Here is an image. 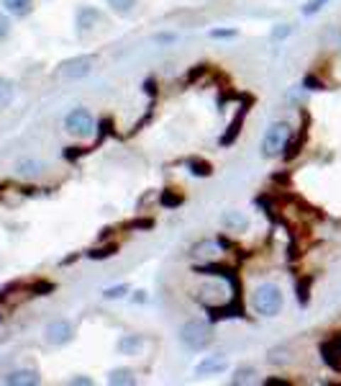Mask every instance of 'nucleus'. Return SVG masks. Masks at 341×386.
<instances>
[{
  "label": "nucleus",
  "instance_id": "obj_20",
  "mask_svg": "<svg viewBox=\"0 0 341 386\" xmlns=\"http://www.w3.org/2000/svg\"><path fill=\"white\" fill-rule=\"evenodd\" d=\"M190 173H193V176H201V178H208L211 176V165L208 163H203V160H193V163H190Z\"/></svg>",
  "mask_w": 341,
  "mask_h": 386
},
{
  "label": "nucleus",
  "instance_id": "obj_14",
  "mask_svg": "<svg viewBox=\"0 0 341 386\" xmlns=\"http://www.w3.org/2000/svg\"><path fill=\"white\" fill-rule=\"evenodd\" d=\"M16 98V85L13 80H8V77H0V109H6L11 106Z\"/></svg>",
  "mask_w": 341,
  "mask_h": 386
},
{
  "label": "nucleus",
  "instance_id": "obj_7",
  "mask_svg": "<svg viewBox=\"0 0 341 386\" xmlns=\"http://www.w3.org/2000/svg\"><path fill=\"white\" fill-rule=\"evenodd\" d=\"M44 335H47V343H52V345H67L69 340H72L74 330L67 319H54Z\"/></svg>",
  "mask_w": 341,
  "mask_h": 386
},
{
  "label": "nucleus",
  "instance_id": "obj_26",
  "mask_svg": "<svg viewBox=\"0 0 341 386\" xmlns=\"http://www.w3.org/2000/svg\"><path fill=\"white\" fill-rule=\"evenodd\" d=\"M157 41H177V36H174V34H160V36H157Z\"/></svg>",
  "mask_w": 341,
  "mask_h": 386
},
{
  "label": "nucleus",
  "instance_id": "obj_17",
  "mask_svg": "<svg viewBox=\"0 0 341 386\" xmlns=\"http://www.w3.org/2000/svg\"><path fill=\"white\" fill-rule=\"evenodd\" d=\"M128 294V284H118V286H108L106 291H103V299H108V301H118V299H123Z\"/></svg>",
  "mask_w": 341,
  "mask_h": 386
},
{
  "label": "nucleus",
  "instance_id": "obj_11",
  "mask_svg": "<svg viewBox=\"0 0 341 386\" xmlns=\"http://www.w3.org/2000/svg\"><path fill=\"white\" fill-rule=\"evenodd\" d=\"M3 8H6V14L13 16V18H26V16L34 11V0H3Z\"/></svg>",
  "mask_w": 341,
  "mask_h": 386
},
{
  "label": "nucleus",
  "instance_id": "obj_13",
  "mask_svg": "<svg viewBox=\"0 0 341 386\" xmlns=\"http://www.w3.org/2000/svg\"><path fill=\"white\" fill-rule=\"evenodd\" d=\"M108 384H116V386H131L136 384V376L131 368H113V371L108 373Z\"/></svg>",
  "mask_w": 341,
  "mask_h": 386
},
{
  "label": "nucleus",
  "instance_id": "obj_8",
  "mask_svg": "<svg viewBox=\"0 0 341 386\" xmlns=\"http://www.w3.org/2000/svg\"><path fill=\"white\" fill-rule=\"evenodd\" d=\"M228 368V360L223 355H206L203 360H198L195 373L198 376H216V373H223Z\"/></svg>",
  "mask_w": 341,
  "mask_h": 386
},
{
  "label": "nucleus",
  "instance_id": "obj_24",
  "mask_svg": "<svg viewBox=\"0 0 341 386\" xmlns=\"http://www.w3.org/2000/svg\"><path fill=\"white\" fill-rule=\"evenodd\" d=\"M290 34V26L288 23H282V28H274L272 31V39H282V36H288Z\"/></svg>",
  "mask_w": 341,
  "mask_h": 386
},
{
  "label": "nucleus",
  "instance_id": "obj_3",
  "mask_svg": "<svg viewBox=\"0 0 341 386\" xmlns=\"http://www.w3.org/2000/svg\"><path fill=\"white\" fill-rule=\"evenodd\" d=\"M290 132H293V129H290L288 122L269 124V129L264 132V139H262V155L264 157H280L282 149L288 147Z\"/></svg>",
  "mask_w": 341,
  "mask_h": 386
},
{
  "label": "nucleus",
  "instance_id": "obj_15",
  "mask_svg": "<svg viewBox=\"0 0 341 386\" xmlns=\"http://www.w3.org/2000/svg\"><path fill=\"white\" fill-rule=\"evenodd\" d=\"M255 376H257L255 366H241V368H236L234 384H252V381H257Z\"/></svg>",
  "mask_w": 341,
  "mask_h": 386
},
{
  "label": "nucleus",
  "instance_id": "obj_23",
  "mask_svg": "<svg viewBox=\"0 0 341 386\" xmlns=\"http://www.w3.org/2000/svg\"><path fill=\"white\" fill-rule=\"evenodd\" d=\"M211 36H213V39H228V36H236V31L234 28H213Z\"/></svg>",
  "mask_w": 341,
  "mask_h": 386
},
{
  "label": "nucleus",
  "instance_id": "obj_16",
  "mask_svg": "<svg viewBox=\"0 0 341 386\" xmlns=\"http://www.w3.org/2000/svg\"><path fill=\"white\" fill-rule=\"evenodd\" d=\"M106 3L113 8L118 16H128L131 11H134V6H136V0H106Z\"/></svg>",
  "mask_w": 341,
  "mask_h": 386
},
{
  "label": "nucleus",
  "instance_id": "obj_19",
  "mask_svg": "<svg viewBox=\"0 0 341 386\" xmlns=\"http://www.w3.org/2000/svg\"><path fill=\"white\" fill-rule=\"evenodd\" d=\"M326 3H328V0H308L306 6L301 8V14L303 16H313V14H318V11H321Z\"/></svg>",
  "mask_w": 341,
  "mask_h": 386
},
{
  "label": "nucleus",
  "instance_id": "obj_25",
  "mask_svg": "<svg viewBox=\"0 0 341 386\" xmlns=\"http://www.w3.org/2000/svg\"><path fill=\"white\" fill-rule=\"evenodd\" d=\"M69 384H82V386H90L93 381L85 379V376H74V379H69Z\"/></svg>",
  "mask_w": 341,
  "mask_h": 386
},
{
  "label": "nucleus",
  "instance_id": "obj_6",
  "mask_svg": "<svg viewBox=\"0 0 341 386\" xmlns=\"http://www.w3.org/2000/svg\"><path fill=\"white\" fill-rule=\"evenodd\" d=\"M101 23V11L93 6H80L74 14V31L77 36H87L90 31H95V26Z\"/></svg>",
  "mask_w": 341,
  "mask_h": 386
},
{
  "label": "nucleus",
  "instance_id": "obj_9",
  "mask_svg": "<svg viewBox=\"0 0 341 386\" xmlns=\"http://www.w3.org/2000/svg\"><path fill=\"white\" fill-rule=\"evenodd\" d=\"M221 227L228 232H247L249 230V217L247 214H241V211H223Z\"/></svg>",
  "mask_w": 341,
  "mask_h": 386
},
{
  "label": "nucleus",
  "instance_id": "obj_27",
  "mask_svg": "<svg viewBox=\"0 0 341 386\" xmlns=\"http://www.w3.org/2000/svg\"><path fill=\"white\" fill-rule=\"evenodd\" d=\"M134 301H139V304H144V301H147V296H144V291H136Z\"/></svg>",
  "mask_w": 341,
  "mask_h": 386
},
{
  "label": "nucleus",
  "instance_id": "obj_4",
  "mask_svg": "<svg viewBox=\"0 0 341 386\" xmlns=\"http://www.w3.org/2000/svg\"><path fill=\"white\" fill-rule=\"evenodd\" d=\"M65 129L77 139H90L95 134V119L85 106H77L65 116Z\"/></svg>",
  "mask_w": 341,
  "mask_h": 386
},
{
  "label": "nucleus",
  "instance_id": "obj_12",
  "mask_svg": "<svg viewBox=\"0 0 341 386\" xmlns=\"http://www.w3.org/2000/svg\"><path fill=\"white\" fill-rule=\"evenodd\" d=\"M141 348H144V338L141 335H123L118 340V353H123V355H136Z\"/></svg>",
  "mask_w": 341,
  "mask_h": 386
},
{
  "label": "nucleus",
  "instance_id": "obj_1",
  "mask_svg": "<svg viewBox=\"0 0 341 386\" xmlns=\"http://www.w3.org/2000/svg\"><path fill=\"white\" fill-rule=\"evenodd\" d=\"M282 304H285V296L277 284H259L252 294V306L259 317H277Z\"/></svg>",
  "mask_w": 341,
  "mask_h": 386
},
{
  "label": "nucleus",
  "instance_id": "obj_10",
  "mask_svg": "<svg viewBox=\"0 0 341 386\" xmlns=\"http://www.w3.org/2000/svg\"><path fill=\"white\" fill-rule=\"evenodd\" d=\"M6 384H11V386H36L39 384V373L36 371H28V368H21V371H13V373H8L6 379Z\"/></svg>",
  "mask_w": 341,
  "mask_h": 386
},
{
  "label": "nucleus",
  "instance_id": "obj_21",
  "mask_svg": "<svg viewBox=\"0 0 341 386\" xmlns=\"http://www.w3.org/2000/svg\"><path fill=\"white\" fill-rule=\"evenodd\" d=\"M195 252H198V255H216V252H218V242H201L198 245V247H195Z\"/></svg>",
  "mask_w": 341,
  "mask_h": 386
},
{
  "label": "nucleus",
  "instance_id": "obj_22",
  "mask_svg": "<svg viewBox=\"0 0 341 386\" xmlns=\"http://www.w3.org/2000/svg\"><path fill=\"white\" fill-rule=\"evenodd\" d=\"M11 34V18L6 14H0V41H6Z\"/></svg>",
  "mask_w": 341,
  "mask_h": 386
},
{
  "label": "nucleus",
  "instance_id": "obj_5",
  "mask_svg": "<svg viewBox=\"0 0 341 386\" xmlns=\"http://www.w3.org/2000/svg\"><path fill=\"white\" fill-rule=\"evenodd\" d=\"M95 68V57L93 55H82V57H72V60L62 62L60 70H57V77H62V80H82V77H87V75L93 73Z\"/></svg>",
  "mask_w": 341,
  "mask_h": 386
},
{
  "label": "nucleus",
  "instance_id": "obj_2",
  "mask_svg": "<svg viewBox=\"0 0 341 386\" xmlns=\"http://www.w3.org/2000/svg\"><path fill=\"white\" fill-rule=\"evenodd\" d=\"M180 343L188 348V350L201 353L213 343V330H211V325L203 322V319H188V322L180 327Z\"/></svg>",
  "mask_w": 341,
  "mask_h": 386
},
{
  "label": "nucleus",
  "instance_id": "obj_18",
  "mask_svg": "<svg viewBox=\"0 0 341 386\" xmlns=\"http://www.w3.org/2000/svg\"><path fill=\"white\" fill-rule=\"evenodd\" d=\"M18 173H21V176H39V173H41V163H36V160L18 163Z\"/></svg>",
  "mask_w": 341,
  "mask_h": 386
}]
</instances>
